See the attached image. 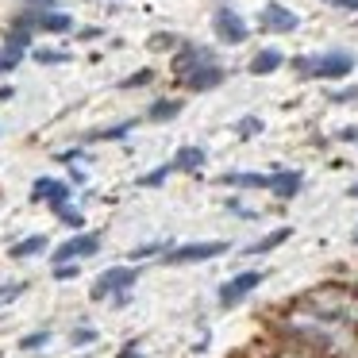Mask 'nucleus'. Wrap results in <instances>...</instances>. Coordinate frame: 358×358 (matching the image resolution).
Instances as JSON below:
<instances>
[{
  "instance_id": "1",
  "label": "nucleus",
  "mask_w": 358,
  "mask_h": 358,
  "mask_svg": "<svg viewBox=\"0 0 358 358\" xmlns=\"http://www.w3.org/2000/svg\"><path fill=\"white\" fill-rule=\"evenodd\" d=\"M270 335L296 343L304 350H316L320 358H358V327L320 316V312L304 308L301 301H293L270 320Z\"/></svg>"
},
{
  "instance_id": "2",
  "label": "nucleus",
  "mask_w": 358,
  "mask_h": 358,
  "mask_svg": "<svg viewBox=\"0 0 358 358\" xmlns=\"http://www.w3.org/2000/svg\"><path fill=\"white\" fill-rule=\"evenodd\" d=\"M296 301H301L304 308L327 316V320L358 327V285H347V281H320V285L304 289Z\"/></svg>"
},
{
  "instance_id": "3",
  "label": "nucleus",
  "mask_w": 358,
  "mask_h": 358,
  "mask_svg": "<svg viewBox=\"0 0 358 358\" xmlns=\"http://www.w3.org/2000/svg\"><path fill=\"white\" fill-rule=\"evenodd\" d=\"M293 70L301 78H316V81H339L355 70V58L347 50H327V55H316V58H293Z\"/></svg>"
},
{
  "instance_id": "4",
  "label": "nucleus",
  "mask_w": 358,
  "mask_h": 358,
  "mask_svg": "<svg viewBox=\"0 0 358 358\" xmlns=\"http://www.w3.org/2000/svg\"><path fill=\"white\" fill-rule=\"evenodd\" d=\"M135 281H139V270L135 266H112V270H104L101 278L93 281V301H116L120 293H131Z\"/></svg>"
},
{
  "instance_id": "5",
  "label": "nucleus",
  "mask_w": 358,
  "mask_h": 358,
  "mask_svg": "<svg viewBox=\"0 0 358 358\" xmlns=\"http://www.w3.org/2000/svg\"><path fill=\"white\" fill-rule=\"evenodd\" d=\"M227 250V243H181V247H170L158 262L162 266H193V262H208V258H220Z\"/></svg>"
},
{
  "instance_id": "6",
  "label": "nucleus",
  "mask_w": 358,
  "mask_h": 358,
  "mask_svg": "<svg viewBox=\"0 0 358 358\" xmlns=\"http://www.w3.org/2000/svg\"><path fill=\"white\" fill-rule=\"evenodd\" d=\"M101 250V235L96 231H81V235H70L66 243H58L50 262L55 266H66V262H81V258H93Z\"/></svg>"
},
{
  "instance_id": "7",
  "label": "nucleus",
  "mask_w": 358,
  "mask_h": 358,
  "mask_svg": "<svg viewBox=\"0 0 358 358\" xmlns=\"http://www.w3.org/2000/svg\"><path fill=\"white\" fill-rule=\"evenodd\" d=\"M262 281H266L262 270H243V273H235L231 281H224V285H220V308H235V304L247 301V296L255 293Z\"/></svg>"
},
{
  "instance_id": "8",
  "label": "nucleus",
  "mask_w": 358,
  "mask_h": 358,
  "mask_svg": "<svg viewBox=\"0 0 358 358\" xmlns=\"http://www.w3.org/2000/svg\"><path fill=\"white\" fill-rule=\"evenodd\" d=\"M212 27H216V39L220 43H247V35H250V27H247V20L239 16V12H231V8H216V16H212Z\"/></svg>"
},
{
  "instance_id": "9",
  "label": "nucleus",
  "mask_w": 358,
  "mask_h": 358,
  "mask_svg": "<svg viewBox=\"0 0 358 358\" xmlns=\"http://www.w3.org/2000/svg\"><path fill=\"white\" fill-rule=\"evenodd\" d=\"M31 201H39V204H47L50 212H58V208L70 204V185L58 181V178H39L31 185Z\"/></svg>"
},
{
  "instance_id": "10",
  "label": "nucleus",
  "mask_w": 358,
  "mask_h": 358,
  "mask_svg": "<svg viewBox=\"0 0 358 358\" xmlns=\"http://www.w3.org/2000/svg\"><path fill=\"white\" fill-rule=\"evenodd\" d=\"M258 24H262V31H270V35H289V31H296V12H289L285 4H266L262 12H258Z\"/></svg>"
},
{
  "instance_id": "11",
  "label": "nucleus",
  "mask_w": 358,
  "mask_h": 358,
  "mask_svg": "<svg viewBox=\"0 0 358 358\" xmlns=\"http://www.w3.org/2000/svg\"><path fill=\"white\" fill-rule=\"evenodd\" d=\"M20 24L24 27H39V31H47V35H66V31H73V20L66 16V12H31V16H20Z\"/></svg>"
},
{
  "instance_id": "12",
  "label": "nucleus",
  "mask_w": 358,
  "mask_h": 358,
  "mask_svg": "<svg viewBox=\"0 0 358 358\" xmlns=\"http://www.w3.org/2000/svg\"><path fill=\"white\" fill-rule=\"evenodd\" d=\"M224 81H227L224 66L208 62V66H201V70H193L189 78H181V85H185L189 93H208V89H220Z\"/></svg>"
},
{
  "instance_id": "13",
  "label": "nucleus",
  "mask_w": 358,
  "mask_h": 358,
  "mask_svg": "<svg viewBox=\"0 0 358 358\" xmlns=\"http://www.w3.org/2000/svg\"><path fill=\"white\" fill-rule=\"evenodd\" d=\"M208 62H216L208 47H181L178 55H173V73H178V81H181V78H189L193 70L208 66Z\"/></svg>"
},
{
  "instance_id": "14",
  "label": "nucleus",
  "mask_w": 358,
  "mask_h": 358,
  "mask_svg": "<svg viewBox=\"0 0 358 358\" xmlns=\"http://www.w3.org/2000/svg\"><path fill=\"white\" fill-rule=\"evenodd\" d=\"M255 358H320L316 350H304V347H296V343H285V339H273L270 335V343H262V347L255 350Z\"/></svg>"
},
{
  "instance_id": "15",
  "label": "nucleus",
  "mask_w": 358,
  "mask_h": 358,
  "mask_svg": "<svg viewBox=\"0 0 358 358\" xmlns=\"http://www.w3.org/2000/svg\"><path fill=\"white\" fill-rule=\"evenodd\" d=\"M304 178L296 170H273L270 173V193L278 196V201H293L296 193H301Z\"/></svg>"
},
{
  "instance_id": "16",
  "label": "nucleus",
  "mask_w": 358,
  "mask_h": 358,
  "mask_svg": "<svg viewBox=\"0 0 358 358\" xmlns=\"http://www.w3.org/2000/svg\"><path fill=\"white\" fill-rule=\"evenodd\" d=\"M220 181H224V185H235V189H270V173H255V170H231Z\"/></svg>"
},
{
  "instance_id": "17",
  "label": "nucleus",
  "mask_w": 358,
  "mask_h": 358,
  "mask_svg": "<svg viewBox=\"0 0 358 358\" xmlns=\"http://www.w3.org/2000/svg\"><path fill=\"white\" fill-rule=\"evenodd\" d=\"M204 162H208L204 147H181L178 155H173V170L178 173H196V170H204Z\"/></svg>"
},
{
  "instance_id": "18",
  "label": "nucleus",
  "mask_w": 358,
  "mask_h": 358,
  "mask_svg": "<svg viewBox=\"0 0 358 358\" xmlns=\"http://www.w3.org/2000/svg\"><path fill=\"white\" fill-rule=\"evenodd\" d=\"M47 247H50V239H47V235H27V239L12 243V250H8V255L16 258V262H24V258H35V255H43Z\"/></svg>"
},
{
  "instance_id": "19",
  "label": "nucleus",
  "mask_w": 358,
  "mask_h": 358,
  "mask_svg": "<svg viewBox=\"0 0 358 358\" xmlns=\"http://www.w3.org/2000/svg\"><path fill=\"white\" fill-rule=\"evenodd\" d=\"M281 62H285V58H281V50H258L255 58H250V66L247 70L255 73V78H266V73H273V70H281Z\"/></svg>"
},
{
  "instance_id": "20",
  "label": "nucleus",
  "mask_w": 358,
  "mask_h": 358,
  "mask_svg": "<svg viewBox=\"0 0 358 358\" xmlns=\"http://www.w3.org/2000/svg\"><path fill=\"white\" fill-rule=\"evenodd\" d=\"M289 235H293V227H273L266 239H255L247 247V255H270V250H278L281 243H289Z\"/></svg>"
},
{
  "instance_id": "21",
  "label": "nucleus",
  "mask_w": 358,
  "mask_h": 358,
  "mask_svg": "<svg viewBox=\"0 0 358 358\" xmlns=\"http://www.w3.org/2000/svg\"><path fill=\"white\" fill-rule=\"evenodd\" d=\"M181 112V101H155L147 112V120H155V124H166V120H173Z\"/></svg>"
},
{
  "instance_id": "22",
  "label": "nucleus",
  "mask_w": 358,
  "mask_h": 358,
  "mask_svg": "<svg viewBox=\"0 0 358 358\" xmlns=\"http://www.w3.org/2000/svg\"><path fill=\"white\" fill-rule=\"evenodd\" d=\"M24 293H27L24 281H4V285H0V308H4V304H12L16 296H24Z\"/></svg>"
},
{
  "instance_id": "23",
  "label": "nucleus",
  "mask_w": 358,
  "mask_h": 358,
  "mask_svg": "<svg viewBox=\"0 0 358 358\" xmlns=\"http://www.w3.org/2000/svg\"><path fill=\"white\" fill-rule=\"evenodd\" d=\"M170 173H173V162H166V166H158V170H150L147 178H139V185H143V189H155V185H162Z\"/></svg>"
},
{
  "instance_id": "24",
  "label": "nucleus",
  "mask_w": 358,
  "mask_h": 358,
  "mask_svg": "<svg viewBox=\"0 0 358 358\" xmlns=\"http://www.w3.org/2000/svg\"><path fill=\"white\" fill-rule=\"evenodd\" d=\"M47 343H50V327H43V331L24 335V339H20V350H39V347H47Z\"/></svg>"
},
{
  "instance_id": "25",
  "label": "nucleus",
  "mask_w": 358,
  "mask_h": 358,
  "mask_svg": "<svg viewBox=\"0 0 358 358\" xmlns=\"http://www.w3.org/2000/svg\"><path fill=\"white\" fill-rule=\"evenodd\" d=\"M55 216H58V220H62V224H66V227H73V231H81V227H85V216H81V212H78V208H70V204H66V208H58V212H55Z\"/></svg>"
},
{
  "instance_id": "26",
  "label": "nucleus",
  "mask_w": 358,
  "mask_h": 358,
  "mask_svg": "<svg viewBox=\"0 0 358 358\" xmlns=\"http://www.w3.org/2000/svg\"><path fill=\"white\" fill-rule=\"evenodd\" d=\"M20 58H24V50H12V47H4L0 50V73H12L20 66Z\"/></svg>"
},
{
  "instance_id": "27",
  "label": "nucleus",
  "mask_w": 358,
  "mask_h": 358,
  "mask_svg": "<svg viewBox=\"0 0 358 358\" xmlns=\"http://www.w3.org/2000/svg\"><path fill=\"white\" fill-rule=\"evenodd\" d=\"M258 131H262V120H258V116L239 120V127H235V135H239V139H250V135H258Z\"/></svg>"
},
{
  "instance_id": "28",
  "label": "nucleus",
  "mask_w": 358,
  "mask_h": 358,
  "mask_svg": "<svg viewBox=\"0 0 358 358\" xmlns=\"http://www.w3.org/2000/svg\"><path fill=\"white\" fill-rule=\"evenodd\" d=\"M166 250H170L166 243H143V247H135V250H131V258H155V255L162 258Z\"/></svg>"
},
{
  "instance_id": "29",
  "label": "nucleus",
  "mask_w": 358,
  "mask_h": 358,
  "mask_svg": "<svg viewBox=\"0 0 358 358\" xmlns=\"http://www.w3.org/2000/svg\"><path fill=\"white\" fill-rule=\"evenodd\" d=\"M70 343L73 347H89V343H96V327H89V324H81L78 331L70 335Z\"/></svg>"
},
{
  "instance_id": "30",
  "label": "nucleus",
  "mask_w": 358,
  "mask_h": 358,
  "mask_svg": "<svg viewBox=\"0 0 358 358\" xmlns=\"http://www.w3.org/2000/svg\"><path fill=\"white\" fill-rule=\"evenodd\" d=\"M35 62L58 66V62H70V55H66V50H35Z\"/></svg>"
},
{
  "instance_id": "31",
  "label": "nucleus",
  "mask_w": 358,
  "mask_h": 358,
  "mask_svg": "<svg viewBox=\"0 0 358 358\" xmlns=\"http://www.w3.org/2000/svg\"><path fill=\"white\" fill-rule=\"evenodd\" d=\"M127 131H131V124H116V127H108V131H96V135H89V139H124Z\"/></svg>"
},
{
  "instance_id": "32",
  "label": "nucleus",
  "mask_w": 358,
  "mask_h": 358,
  "mask_svg": "<svg viewBox=\"0 0 358 358\" xmlns=\"http://www.w3.org/2000/svg\"><path fill=\"white\" fill-rule=\"evenodd\" d=\"M78 273H81V266H78V262L55 266V281H70V278H78Z\"/></svg>"
},
{
  "instance_id": "33",
  "label": "nucleus",
  "mask_w": 358,
  "mask_h": 358,
  "mask_svg": "<svg viewBox=\"0 0 358 358\" xmlns=\"http://www.w3.org/2000/svg\"><path fill=\"white\" fill-rule=\"evenodd\" d=\"M150 78H155V73H150V70H139V73H131V78L124 81V89H139V85H150Z\"/></svg>"
},
{
  "instance_id": "34",
  "label": "nucleus",
  "mask_w": 358,
  "mask_h": 358,
  "mask_svg": "<svg viewBox=\"0 0 358 358\" xmlns=\"http://www.w3.org/2000/svg\"><path fill=\"white\" fill-rule=\"evenodd\" d=\"M150 47L166 50V47H178V39H173V35H155V39H150Z\"/></svg>"
},
{
  "instance_id": "35",
  "label": "nucleus",
  "mask_w": 358,
  "mask_h": 358,
  "mask_svg": "<svg viewBox=\"0 0 358 358\" xmlns=\"http://www.w3.org/2000/svg\"><path fill=\"white\" fill-rule=\"evenodd\" d=\"M331 101H335V104H350V101H358V85H355V89H343V93H335Z\"/></svg>"
},
{
  "instance_id": "36",
  "label": "nucleus",
  "mask_w": 358,
  "mask_h": 358,
  "mask_svg": "<svg viewBox=\"0 0 358 358\" xmlns=\"http://www.w3.org/2000/svg\"><path fill=\"white\" fill-rule=\"evenodd\" d=\"M116 358H143V350H139V343H127L124 350H120Z\"/></svg>"
},
{
  "instance_id": "37",
  "label": "nucleus",
  "mask_w": 358,
  "mask_h": 358,
  "mask_svg": "<svg viewBox=\"0 0 358 358\" xmlns=\"http://www.w3.org/2000/svg\"><path fill=\"white\" fill-rule=\"evenodd\" d=\"M335 8H347V12H358V0H331Z\"/></svg>"
},
{
  "instance_id": "38",
  "label": "nucleus",
  "mask_w": 358,
  "mask_h": 358,
  "mask_svg": "<svg viewBox=\"0 0 358 358\" xmlns=\"http://www.w3.org/2000/svg\"><path fill=\"white\" fill-rule=\"evenodd\" d=\"M0 101H12V85H4V89H0Z\"/></svg>"
},
{
  "instance_id": "39",
  "label": "nucleus",
  "mask_w": 358,
  "mask_h": 358,
  "mask_svg": "<svg viewBox=\"0 0 358 358\" xmlns=\"http://www.w3.org/2000/svg\"><path fill=\"white\" fill-rule=\"evenodd\" d=\"M350 196H358V185H350Z\"/></svg>"
}]
</instances>
